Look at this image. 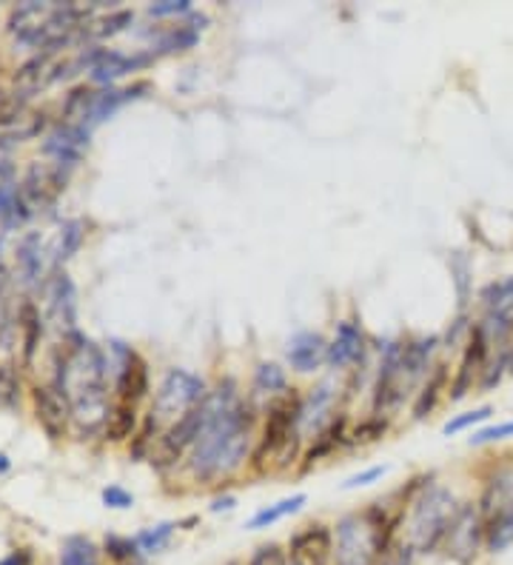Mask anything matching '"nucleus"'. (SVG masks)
<instances>
[{
    "mask_svg": "<svg viewBox=\"0 0 513 565\" xmlns=\"http://www.w3.org/2000/svg\"><path fill=\"white\" fill-rule=\"evenodd\" d=\"M200 408H203V426L192 448V471L197 480L209 483L232 475L246 462L254 412L239 401L232 380L220 383L217 392L205 394Z\"/></svg>",
    "mask_w": 513,
    "mask_h": 565,
    "instance_id": "f257e3e1",
    "label": "nucleus"
},
{
    "mask_svg": "<svg viewBox=\"0 0 513 565\" xmlns=\"http://www.w3.org/2000/svg\"><path fill=\"white\" fill-rule=\"evenodd\" d=\"M106 358L92 340L68 334L66 352L57 363L55 386L66 394L72 417L83 431H95L109 423V397H106Z\"/></svg>",
    "mask_w": 513,
    "mask_h": 565,
    "instance_id": "f03ea898",
    "label": "nucleus"
},
{
    "mask_svg": "<svg viewBox=\"0 0 513 565\" xmlns=\"http://www.w3.org/2000/svg\"><path fill=\"white\" fill-rule=\"evenodd\" d=\"M397 525L399 514L388 518L383 503L342 518L334 531V565H376L394 545Z\"/></svg>",
    "mask_w": 513,
    "mask_h": 565,
    "instance_id": "7ed1b4c3",
    "label": "nucleus"
},
{
    "mask_svg": "<svg viewBox=\"0 0 513 565\" xmlns=\"http://www.w3.org/2000/svg\"><path fill=\"white\" fill-rule=\"evenodd\" d=\"M89 12L72 7V3H38L29 0L18 7L9 18V32L32 49H46L57 41H66L77 32V23L86 21Z\"/></svg>",
    "mask_w": 513,
    "mask_h": 565,
    "instance_id": "20e7f679",
    "label": "nucleus"
},
{
    "mask_svg": "<svg viewBox=\"0 0 513 565\" xmlns=\"http://www.w3.org/2000/svg\"><path fill=\"white\" fill-rule=\"evenodd\" d=\"M408 520V545L417 554H434L442 548L453 518H457V497L442 486H425L419 497L410 500Z\"/></svg>",
    "mask_w": 513,
    "mask_h": 565,
    "instance_id": "39448f33",
    "label": "nucleus"
},
{
    "mask_svg": "<svg viewBox=\"0 0 513 565\" xmlns=\"http://www.w3.org/2000/svg\"><path fill=\"white\" fill-rule=\"evenodd\" d=\"M205 401V383L192 372L183 369H171L163 377L154 397V417H185V414L197 408Z\"/></svg>",
    "mask_w": 513,
    "mask_h": 565,
    "instance_id": "423d86ee",
    "label": "nucleus"
},
{
    "mask_svg": "<svg viewBox=\"0 0 513 565\" xmlns=\"http://www.w3.org/2000/svg\"><path fill=\"white\" fill-rule=\"evenodd\" d=\"M482 543H485V518H482V511L473 509V505H459L457 518H453L451 531H448L442 548L448 552V557L468 565L473 563V557L479 554Z\"/></svg>",
    "mask_w": 513,
    "mask_h": 565,
    "instance_id": "0eeeda50",
    "label": "nucleus"
},
{
    "mask_svg": "<svg viewBox=\"0 0 513 565\" xmlns=\"http://www.w3.org/2000/svg\"><path fill=\"white\" fill-rule=\"evenodd\" d=\"M200 426H203V408L197 406L185 414V417H180V420L160 437L158 448H154V455H151V462H154L158 469L174 466L189 448H194V443H197L200 437Z\"/></svg>",
    "mask_w": 513,
    "mask_h": 565,
    "instance_id": "6e6552de",
    "label": "nucleus"
},
{
    "mask_svg": "<svg viewBox=\"0 0 513 565\" xmlns=\"http://www.w3.org/2000/svg\"><path fill=\"white\" fill-rule=\"evenodd\" d=\"M66 189V172L55 163H32L29 166L26 178H23V201L29 209L34 206H52L57 201V194Z\"/></svg>",
    "mask_w": 513,
    "mask_h": 565,
    "instance_id": "1a4fd4ad",
    "label": "nucleus"
},
{
    "mask_svg": "<svg viewBox=\"0 0 513 565\" xmlns=\"http://www.w3.org/2000/svg\"><path fill=\"white\" fill-rule=\"evenodd\" d=\"M32 403L43 431H46L52 440H61V437L66 435L68 417H72V406H68L66 394H63L57 386H34Z\"/></svg>",
    "mask_w": 513,
    "mask_h": 565,
    "instance_id": "9d476101",
    "label": "nucleus"
},
{
    "mask_svg": "<svg viewBox=\"0 0 513 565\" xmlns=\"http://www.w3.org/2000/svg\"><path fill=\"white\" fill-rule=\"evenodd\" d=\"M288 554L297 565H334V537L325 525H308L291 537Z\"/></svg>",
    "mask_w": 513,
    "mask_h": 565,
    "instance_id": "9b49d317",
    "label": "nucleus"
},
{
    "mask_svg": "<svg viewBox=\"0 0 513 565\" xmlns=\"http://www.w3.org/2000/svg\"><path fill=\"white\" fill-rule=\"evenodd\" d=\"M89 149V131L77 124H61L43 140V154L55 160V166H75Z\"/></svg>",
    "mask_w": 513,
    "mask_h": 565,
    "instance_id": "f8f14e48",
    "label": "nucleus"
},
{
    "mask_svg": "<svg viewBox=\"0 0 513 565\" xmlns=\"http://www.w3.org/2000/svg\"><path fill=\"white\" fill-rule=\"evenodd\" d=\"M29 214H32V209H29L21 189H18L14 163H9L7 158H0V223L7 228L23 226L29 221Z\"/></svg>",
    "mask_w": 513,
    "mask_h": 565,
    "instance_id": "ddd939ff",
    "label": "nucleus"
},
{
    "mask_svg": "<svg viewBox=\"0 0 513 565\" xmlns=\"http://www.w3.org/2000/svg\"><path fill=\"white\" fill-rule=\"evenodd\" d=\"M143 92H149V83H135V86H126V89H111L109 86V89L95 92L89 111H86V118L81 120V126L86 131H92L95 126H100L103 120H109L120 106H126L129 100H137Z\"/></svg>",
    "mask_w": 513,
    "mask_h": 565,
    "instance_id": "4468645a",
    "label": "nucleus"
},
{
    "mask_svg": "<svg viewBox=\"0 0 513 565\" xmlns=\"http://www.w3.org/2000/svg\"><path fill=\"white\" fill-rule=\"evenodd\" d=\"M365 354V334L363 326L354 323V320H342L336 326V334L329 345V363L334 369H345V365L360 363Z\"/></svg>",
    "mask_w": 513,
    "mask_h": 565,
    "instance_id": "2eb2a0df",
    "label": "nucleus"
},
{
    "mask_svg": "<svg viewBox=\"0 0 513 565\" xmlns=\"http://www.w3.org/2000/svg\"><path fill=\"white\" fill-rule=\"evenodd\" d=\"M488 358V338L482 326L471 329V343L466 349V358H462V365H459V374L453 380L451 386V401H462L468 394V388L473 386V374L482 372V365H485Z\"/></svg>",
    "mask_w": 513,
    "mask_h": 565,
    "instance_id": "dca6fc26",
    "label": "nucleus"
},
{
    "mask_svg": "<svg viewBox=\"0 0 513 565\" xmlns=\"http://www.w3.org/2000/svg\"><path fill=\"white\" fill-rule=\"evenodd\" d=\"M49 318L55 320L63 331L75 334V286L66 275H52L46 282Z\"/></svg>",
    "mask_w": 513,
    "mask_h": 565,
    "instance_id": "f3484780",
    "label": "nucleus"
},
{
    "mask_svg": "<svg viewBox=\"0 0 513 565\" xmlns=\"http://www.w3.org/2000/svg\"><path fill=\"white\" fill-rule=\"evenodd\" d=\"M286 354L295 372L308 374L314 372L317 365L329 358V345H325V340H322L317 331H300V334H295V338L288 340Z\"/></svg>",
    "mask_w": 513,
    "mask_h": 565,
    "instance_id": "a211bd4d",
    "label": "nucleus"
},
{
    "mask_svg": "<svg viewBox=\"0 0 513 565\" xmlns=\"http://www.w3.org/2000/svg\"><path fill=\"white\" fill-rule=\"evenodd\" d=\"M203 23H209L205 14H192L185 23L163 29L158 35V43L151 46V52H154V49H158V55H180V52H189V49L197 46L200 32L205 29Z\"/></svg>",
    "mask_w": 513,
    "mask_h": 565,
    "instance_id": "6ab92c4d",
    "label": "nucleus"
},
{
    "mask_svg": "<svg viewBox=\"0 0 513 565\" xmlns=\"http://www.w3.org/2000/svg\"><path fill=\"white\" fill-rule=\"evenodd\" d=\"M146 392H149V365L129 349L120 369H117V394H120V403H137L140 397H146Z\"/></svg>",
    "mask_w": 513,
    "mask_h": 565,
    "instance_id": "aec40b11",
    "label": "nucleus"
},
{
    "mask_svg": "<svg viewBox=\"0 0 513 565\" xmlns=\"http://www.w3.org/2000/svg\"><path fill=\"white\" fill-rule=\"evenodd\" d=\"M43 126H46V115L43 111L21 109L9 115V118H0V149L26 143L34 135H41Z\"/></svg>",
    "mask_w": 513,
    "mask_h": 565,
    "instance_id": "412c9836",
    "label": "nucleus"
},
{
    "mask_svg": "<svg viewBox=\"0 0 513 565\" xmlns=\"http://www.w3.org/2000/svg\"><path fill=\"white\" fill-rule=\"evenodd\" d=\"M46 246H43V237L38 232H29L18 248H14V260H18V275H21L23 282L34 286V282H41L43 271H46Z\"/></svg>",
    "mask_w": 513,
    "mask_h": 565,
    "instance_id": "4be33fe9",
    "label": "nucleus"
},
{
    "mask_svg": "<svg viewBox=\"0 0 513 565\" xmlns=\"http://www.w3.org/2000/svg\"><path fill=\"white\" fill-rule=\"evenodd\" d=\"M154 61V52H146V55H120V52H109V49H100V57H97L95 70H92V81L95 83H111L117 77L129 75L135 70H143Z\"/></svg>",
    "mask_w": 513,
    "mask_h": 565,
    "instance_id": "5701e85b",
    "label": "nucleus"
},
{
    "mask_svg": "<svg viewBox=\"0 0 513 565\" xmlns=\"http://www.w3.org/2000/svg\"><path fill=\"white\" fill-rule=\"evenodd\" d=\"M485 518V545L493 554L505 552L513 545V500L491 509Z\"/></svg>",
    "mask_w": 513,
    "mask_h": 565,
    "instance_id": "b1692460",
    "label": "nucleus"
},
{
    "mask_svg": "<svg viewBox=\"0 0 513 565\" xmlns=\"http://www.w3.org/2000/svg\"><path fill=\"white\" fill-rule=\"evenodd\" d=\"M331 406H334V392H331L329 386H320L314 388V394L308 397L306 403H302V414H300V431L302 428H314V431H320L322 423H325V417H329Z\"/></svg>",
    "mask_w": 513,
    "mask_h": 565,
    "instance_id": "393cba45",
    "label": "nucleus"
},
{
    "mask_svg": "<svg viewBox=\"0 0 513 565\" xmlns=\"http://www.w3.org/2000/svg\"><path fill=\"white\" fill-rule=\"evenodd\" d=\"M340 443H345V414H340L336 420H331L329 428H322L314 446L308 448L306 469H308V466H314V462L325 460V457H329L331 451L340 446Z\"/></svg>",
    "mask_w": 513,
    "mask_h": 565,
    "instance_id": "a878e982",
    "label": "nucleus"
},
{
    "mask_svg": "<svg viewBox=\"0 0 513 565\" xmlns=\"http://www.w3.org/2000/svg\"><path fill=\"white\" fill-rule=\"evenodd\" d=\"M306 505V494H295V497H286V500H280V503L268 505V509L257 511L252 518V523H248V529L252 531H260V529H271V525H277L280 520L291 518V514H297V511Z\"/></svg>",
    "mask_w": 513,
    "mask_h": 565,
    "instance_id": "bb28decb",
    "label": "nucleus"
},
{
    "mask_svg": "<svg viewBox=\"0 0 513 565\" xmlns=\"http://www.w3.org/2000/svg\"><path fill=\"white\" fill-rule=\"evenodd\" d=\"M83 237H86V226H83L81 221H66L61 226V232H57L55 237V246H52V263H63L68 260V257L75 255L77 248H81Z\"/></svg>",
    "mask_w": 513,
    "mask_h": 565,
    "instance_id": "cd10ccee",
    "label": "nucleus"
},
{
    "mask_svg": "<svg viewBox=\"0 0 513 565\" xmlns=\"http://www.w3.org/2000/svg\"><path fill=\"white\" fill-rule=\"evenodd\" d=\"M445 383H448V369L445 365H437V372H434V377L425 383V388L419 392L417 403H414V417L417 420H423V417H428V414L437 408L439 397H442V388Z\"/></svg>",
    "mask_w": 513,
    "mask_h": 565,
    "instance_id": "c85d7f7f",
    "label": "nucleus"
},
{
    "mask_svg": "<svg viewBox=\"0 0 513 565\" xmlns=\"http://www.w3.org/2000/svg\"><path fill=\"white\" fill-rule=\"evenodd\" d=\"M18 323H21V331H23V358L32 360L34 352H38V340H41L43 334L41 311L34 309L32 303H23L21 315H18Z\"/></svg>",
    "mask_w": 513,
    "mask_h": 565,
    "instance_id": "c756f323",
    "label": "nucleus"
},
{
    "mask_svg": "<svg viewBox=\"0 0 513 565\" xmlns=\"http://www.w3.org/2000/svg\"><path fill=\"white\" fill-rule=\"evenodd\" d=\"M174 529H178V523H160L140 531V534L135 537L140 554H143V557H151V554L163 552L165 545L171 543V537H174Z\"/></svg>",
    "mask_w": 513,
    "mask_h": 565,
    "instance_id": "7c9ffc66",
    "label": "nucleus"
},
{
    "mask_svg": "<svg viewBox=\"0 0 513 565\" xmlns=\"http://www.w3.org/2000/svg\"><path fill=\"white\" fill-rule=\"evenodd\" d=\"M135 428H137V412H135V403H120L115 408V414L109 417L106 423V437L111 443H120L126 437H135Z\"/></svg>",
    "mask_w": 513,
    "mask_h": 565,
    "instance_id": "2f4dec72",
    "label": "nucleus"
},
{
    "mask_svg": "<svg viewBox=\"0 0 513 565\" xmlns=\"http://www.w3.org/2000/svg\"><path fill=\"white\" fill-rule=\"evenodd\" d=\"M131 18H135V14H131L129 9H120V12H111L106 14V18H100V21H95L92 26H81V35L92 38V41L111 38L117 35V32H124V29L131 23Z\"/></svg>",
    "mask_w": 513,
    "mask_h": 565,
    "instance_id": "473e14b6",
    "label": "nucleus"
},
{
    "mask_svg": "<svg viewBox=\"0 0 513 565\" xmlns=\"http://www.w3.org/2000/svg\"><path fill=\"white\" fill-rule=\"evenodd\" d=\"M254 392L268 394V397H274V394H288L286 372H282L280 365L263 363L257 369V374H254Z\"/></svg>",
    "mask_w": 513,
    "mask_h": 565,
    "instance_id": "72a5a7b5",
    "label": "nucleus"
},
{
    "mask_svg": "<svg viewBox=\"0 0 513 565\" xmlns=\"http://www.w3.org/2000/svg\"><path fill=\"white\" fill-rule=\"evenodd\" d=\"M61 565H97V548L86 537H68L63 543Z\"/></svg>",
    "mask_w": 513,
    "mask_h": 565,
    "instance_id": "f704fd0d",
    "label": "nucleus"
},
{
    "mask_svg": "<svg viewBox=\"0 0 513 565\" xmlns=\"http://www.w3.org/2000/svg\"><path fill=\"white\" fill-rule=\"evenodd\" d=\"M92 97H95V89H89V86H77V89H72V95H68L66 104H63V124L81 126V120L86 118V111H89Z\"/></svg>",
    "mask_w": 513,
    "mask_h": 565,
    "instance_id": "c9c22d12",
    "label": "nucleus"
},
{
    "mask_svg": "<svg viewBox=\"0 0 513 565\" xmlns=\"http://www.w3.org/2000/svg\"><path fill=\"white\" fill-rule=\"evenodd\" d=\"M21 403V374L12 363L0 365V408H14Z\"/></svg>",
    "mask_w": 513,
    "mask_h": 565,
    "instance_id": "e433bc0d",
    "label": "nucleus"
},
{
    "mask_svg": "<svg viewBox=\"0 0 513 565\" xmlns=\"http://www.w3.org/2000/svg\"><path fill=\"white\" fill-rule=\"evenodd\" d=\"M391 423L385 420L383 414H376V417H368V420H363L360 426L354 428V435H351V443H374L380 440V437H385V431H388Z\"/></svg>",
    "mask_w": 513,
    "mask_h": 565,
    "instance_id": "4c0bfd02",
    "label": "nucleus"
},
{
    "mask_svg": "<svg viewBox=\"0 0 513 565\" xmlns=\"http://www.w3.org/2000/svg\"><path fill=\"white\" fill-rule=\"evenodd\" d=\"M106 554H109V559H115V563H131V559L140 557V548H137L135 540L111 534V537H106Z\"/></svg>",
    "mask_w": 513,
    "mask_h": 565,
    "instance_id": "58836bf2",
    "label": "nucleus"
},
{
    "mask_svg": "<svg viewBox=\"0 0 513 565\" xmlns=\"http://www.w3.org/2000/svg\"><path fill=\"white\" fill-rule=\"evenodd\" d=\"M493 414L491 406H482L477 408V412H466V414H459V417H453L451 423H445V435H459V431H466V428L477 426V423H485L488 417Z\"/></svg>",
    "mask_w": 513,
    "mask_h": 565,
    "instance_id": "ea45409f",
    "label": "nucleus"
},
{
    "mask_svg": "<svg viewBox=\"0 0 513 565\" xmlns=\"http://www.w3.org/2000/svg\"><path fill=\"white\" fill-rule=\"evenodd\" d=\"M248 565H297L295 559H291V554L282 552L280 545H263V548H257L254 552V557L248 559Z\"/></svg>",
    "mask_w": 513,
    "mask_h": 565,
    "instance_id": "a19ab883",
    "label": "nucleus"
},
{
    "mask_svg": "<svg viewBox=\"0 0 513 565\" xmlns=\"http://www.w3.org/2000/svg\"><path fill=\"white\" fill-rule=\"evenodd\" d=\"M414 548H410L408 543H394L388 548V552L380 557V563L376 565H414Z\"/></svg>",
    "mask_w": 513,
    "mask_h": 565,
    "instance_id": "79ce46f5",
    "label": "nucleus"
},
{
    "mask_svg": "<svg viewBox=\"0 0 513 565\" xmlns=\"http://www.w3.org/2000/svg\"><path fill=\"white\" fill-rule=\"evenodd\" d=\"M505 437H513V420L502 423V426H491V428H482V431H477V435L471 437V446H485V443L505 440Z\"/></svg>",
    "mask_w": 513,
    "mask_h": 565,
    "instance_id": "37998d69",
    "label": "nucleus"
},
{
    "mask_svg": "<svg viewBox=\"0 0 513 565\" xmlns=\"http://www.w3.org/2000/svg\"><path fill=\"white\" fill-rule=\"evenodd\" d=\"M192 12V3L189 0H163V3H151L149 14L154 18H165V14H185Z\"/></svg>",
    "mask_w": 513,
    "mask_h": 565,
    "instance_id": "c03bdc74",
    "label": "nucleus"
},
{
    "mask_svg": "<svg viewBox=\"0 0 513 565\" xmlns=\"http://www.w3.org/2000/svg\"><path fill=\"white\" fill-rule=\"evenodd\" d=\"M103 503L109 509H129L135 503V497L120 489V486H109V489H103Z\"/></svg>",
    "mask_w": 513,
    "mask_h": 565,
    "instance_id": "a18cd8bd",
    "label": "nucleus"
},
{
    "mask_svg": "<svg viewBox=\"0 0 513 565\" xmlns=\"http://www.w3.org/2000/svg\"><path fill=\"white\" fill-rule=\"evenodd\" d=\"M385 471H388V466H374V469L360 471V475H354L349 480V483H345V489H360V486H371V483H374V480H380V477H383Z\"/></svg>",
    "mask_w": 513,
    "mask_h": 565,
    "instance_id": "49530a36",
    "label": "nucleus"
},
{
    "mask_svg": "<svg viewBox=\"0 0 513 565\" xmlns=\"http://www.w3.org/2000/svg\"><path fill=\"white\" fill-rule=\"evenodd\" d=\"M234 505H237V500H234V497H220V500H214L212 503V511L214 514H220V511H232Z\"/></svg>",
    "mask_w": 513,
    "mask_h": 565,
    "instance_id": "de8ad7c7",
    "label": "nucleus"
},
{
    "mask_svg": "<svg viewBox=\"0 0 513 565\" xmlns=\"http://www.w3.org/2000/svg\"><path fill=\"white\" fill-rule=\"evenodd\" d=\"M26 563H29L26 554H12V557L0 559V565H26Z\"/></svg>",
    "mask_w": 513,
    "mask_h": 565,
    "instance_id": "09e8293b",
    "label": "nucleus"
},
{
    "mask_svg": "<svg viewBox=\"0 0 513 565\" xmlns=\"http://www.w3.org/2000/svg\"><path fill=\"white\" fill-rule=\"evenodd\" d=\"M3 286H7V266H3V257H0V303H3Z\"/></svg>",
    "mask_w": 513,
    "mask_h": 565,
    "instance_id": "8fccbe9b",
    "label": "nucleus"
},
{
    "mask_svg": "<svg viewBox=\"0 0 513 565\" xmlns=\"http://www.w3.org/2000/svg\"><path fill=\"white\" fill-rule=\"evenodd\" d=\"M9 469V460L3 455H0V471H7Z\"/></svg>",
    "mask_w": 513,
    "mask_h": 565,
    "instance_id": "3c124183",
    "label": "nucleus"
},
{
    "mask_svg": "<svg viewBox=\"0 0 513 565\" xmlns=\"http://www.w3.org/2000/svg\"><path fill=\"white\" fill-rule=\"evenodd\" d=\"M228 565H239V563H228Z\"/></svg>",
    "mask_w": 513,
    "mask_h": 565,
    "instance_id": "603ef678",
    "label": "nucleus"
}]
</instances>
